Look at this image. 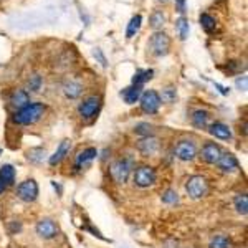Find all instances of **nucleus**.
I'll use <instances>...</instances> for the list:
<instances>
[{"label":"nucleus","instance_id":"34","mask_svg":"<svg viewBox=\"0 0 248 248\" xmlns=\"http://www.w3.org/2000/svg\"><path fill=\"white\" fill-rule=\"evenodd\" d=\"M235 86H237L240 91H247V86H248V79H247V77H238V78H237V81H235Z\"/></svg>","mask_w":248,"mask_h":248},{"label":"nucleus","instance_id":"3","mask_svg":"<svg viewBox=\"0 0 248 248\" xmlns=\"http://www.w3.org/2000/svg\"><path fill=\"white\" fill-rule=\"evenodd\" d=\"M186 190L190 199L199 201V199H202L203 195L209 192V182H207V179L202 177V175H192L186 184Z\"/></svg>","mask_w":248,"mask_h":248},{"label":"nucleus","instance_id":"21","mask_svg":"<svg viewBox=\"0 0 248 248\" xmlns=\"http://www.w3.org/2000/svg\"><path fill=\"white\" fill-rule=\"evenodd\" d=\"M0 177H2V181L5 182V186H14L15 182V169L14 166H10V164H5V166L0 167Z\"/></svg>","mask_w":248,"mask_h":248},{"label":"nucleus","instance_id":"22","mask_svg":"<svg viewBox=\"0 0 248 248\" xmlns=\"http://www.w3.org/2000/svg\"><path fill=\"white\" fill-rule=\"evenodd\" d=\"M153 75H154L153 70H138L136 71V75L133 77V85L142 88V85L147 81V79L153 78Z\"/></svg>","mask_w":248,"mask_h":248},{"label":"nucleus","instance_id":"11","mask_svg":"<svg viewBox=\"0 0 248 248\" xmlns=\"http://www.w3.org/2000/svg\"><path fill=\"white\" fill-rule=\"evenodd\" d=\"M138 149L139 153L146 157L149 155H154L159 151V139L154 138V136H147V138H142L141 141L138 142Z\"/></svg>","mask_w":248,"mask_h":248},{"label":"nucleus","instance_id":"36","mask_svg":"<svg viewBox=\"0 0 248 248\" xmlns=\"http://www.w3.org/2000/svg\"><path fill=\"white\" fill-rule=\"evenodd\" d=\"M175 10L186 14V0H175Z\"/></svg>","mask_w":248,"mask_h":248},{"label":"nucleus","instance_id":"20","mask_svg":"<svg viewBox=\"0 0 248 248\" xmlns=\"http://www.w3.org/2000/svg\"><path fill=\"white\" fill-rule=\"evenodd\" d=\"M209 113H207L205 109H197L194 111V114H192V124H194L195 127H207V124H209Z\"/></svg>","mask_w":248,"mask_h":248},{"label":"nucleus","instance_id":"37","mask_svg":"<svg viewBox=\"0 0 248 248\" xmlns=\"http://www.w3.org/2000/svg\"><path fill=\"white\" fill-rule=\"evenodd\" d=\"M5 189H7L5 182H3V181H2V177H0V195L3 194V190H5Z\"/></svg>","mask_w":248,"mask_h":248},{"label":"nucleus","instance_id":"5","mask_svg":"<svg viewBox=\"0 0 248 248\" xmlns=\"http://www.w3.org/2000/svg\"><path fill=\"white\" fill-rule=\"evenodd\" d=\"M139 101H141V109L144 113L147 114H155L159 111V108H161V98H159V93L154 90H147L141 93V98H139Z\"/></svg>","mask_w":248,"mask_h":248},{"label":"nucleus","instance_id":"9","mask_svg":"<svg viewBox=\"0 0 248 248\" xmlns=\"http://www.w3.org/2000/svg\"><path fill=\"white\" fill-rule=\"evenodd\" d=\"M99 108H101V98H99V96H90V98H86L85 101L79 105L78 113L81 118L90 119L98 113Z\"/></svg>","mask_w":248,"mask_h":248},{"label":"nucleus","instance_id":"15","mask_svg":"<svg viewBox=\"0 0 248 248\" xmlns=\"http://www.w3.org/2000/svg\"><path fill=\"white\" fill-rule=\"evenodd\" d=\"M71 149V141H63L62 144L58 146V149L55 151L53 155H50V159H48V162H50V166H57L63 161V159L66 157V154L70 153Z\"/></svg>","mask_w":248,"mask_h":248},{"label":"nucleus","instance_id":"1","mask_svg":"<svg viewBox=\"0 0 248 248\" xmlns=\"http://www.w3.org/2000/svg\"><path fill=\"white\" fill-rule=\"evenodd\" d=\"M45 109L46 108L42 103H30V105H27L14 114V121L17 124H22V126H30V124H35L42 119V116L45 114Z\"/></svg>","mask_w":248,"mask_h":248},{"label":"nucleus","instance_id":"18","mask_svg":"<svg viewBox=\"0 0 248 248\" xmlns=\"http://www.w3.org/2000/svg\"><path fill=\"white\" fill-rule=\"evenodd\" d=\"M98 155V151L94 149V147H88V149L85 151H81V153L78 154V157H77V169H81V167H85L86 164H90L93 159Z\"/></svg>","mask_w":248,"mask_h":248},{"label":"nucleus","instance_id":"26","mask_svg":"<svg viewBox=\"0 0 248 248\" xmlns=\"http://www.w3.org/2000/svg\"><path fill=\"white\" fill-rule=\"evenodd\" d=\"M175 27H177V31H179V37L181 40H186L189 37V22H187V18L181 17L175 22Z\"/></svg>","mask_w":248,"mask_h":248},{"label":"nucleus","instance_id":"28","mask_svg":"<svg viewBox=\"0 0 248 248\" xmlns=\"http://www.w3.org/2000/svg\"><path fill=\"white\" fill-rule=\"evenodd\" d=\"M235 209L240 215H247L248 214V197L247 195H238L235 199Z\"/></svg>","mask_w":248,"mask_h":248},{"label":"nucleus","instance_id":"4","mask_svg":"<svg viewBox=\"0 0 248 248\" xmlns=\"http://www.w3.org/2000/svg\"><path fill=\"white\" fill-rule=\"evenodd\" d=\"M149 48L155 57H166L170 48V38L164 31H155L149 40Z\"/></svg>","mask_w":248,"mask_h":248},{"label":"nucleus","instance_id":"12","mask_svg":"<svg viewBox=\"0 0 248 248\" xmlns=\"http://www.w3.org/2000/svg\"><path fill=\"white\" fill-rule=\"evenodd\" d=\"M222 155V149L218 144L215 142H205V146L202 147V159L209 164H217V161Z\"/></svg>","mask_w":248,"mask_h":248},{"label":"nucleus","instance_id":"14","mask_svg":"<svg viewBox=\"0 0 248 248\" xmlns=\"http://www.w3.org/2000/svg\"><path fill=\"white\" fill-rule=\"evenodd\" d=\"M10 105L17 109H22L27 105H30V94L29 91L25 90H15L14 93L10 94Z\"/></svg>","mask_w":248,"mask_h":248},{"label":"nucleus","instance_id":"38","mask_svg":"<svg viewBox=\"0 0 248 248\" xmlns=\"http://www.w3.org/2000/svg\"><path fill=\"white\" fill-rule=\"evenodd\" d=\"M162 2H167V0H162Z\"/></svg>","mask_w":248,"mask_h":248},{"label":"nucleus","instance_id":"6","mask_svg":"<svg viewBox=\"0 0 248 248\" xmlns=\"http://www.w3.org/2000/svg\"><path fill=\"white\" fill-rule=\"evenodd\" d=\"M174 153L181 161L189 162V161H194L195 155H197V146H195V142L189 141V139H182V141H179L175 144Z\"/></svg>","mask_w":248,"mask_h":248},{"label":"nucleus","instance_id":"8","mask_svg":"<svg viewBox=\"0 0 248 248\" xmlns=\"http://www.w3.org/2000/svg\"><path fill=\"white\" fill-rule=\"evenodd\" d=\"M17 195L20 201L23 202H35L38 197V184L33 181V179H29V181L22 182L17 187Z\"/></svg>","mask_w":248,"mask_h":248},{"label":"nucleus","instance_id":"27","mask_svg":"<svg viewBox=\"0 0 248 248\" xmlns=\"http://www.w3.org/2000/svg\"><path fill=\"white\" fill-rule=\"evenodd\" d=\"M230 247H232V242L225 235H217V237L212 238V242H210V248H230Z\"/></svg>","mask_w":248,"mask_h":248},{"label":"nucleus","instance_id":"24","mask_svg":"<svg viewBox=\"0 0 248 248\" xmlns=\"http://www.w3.org/2000/svg\"><path fill=\"white\" fill-rule=\"evenodd\" d=\"M199 22H201V27L207 31V33H212V31L215 30V27H217L215 18L212 17V15H209V14H202L201 18H199Z\"/></svg>","mask_w":248,"mask_h":248},{"label":"nucleus","instance_id":"16","mask_svg":"<svg viewBox=\"0 0 248 248\" xmlns=\"http://www.w3.org/2000/svg\"><path fill=\"white\" fill-rule=\"evenodd\" d=\"M63 93H65L66 98L70 99H77L81 96L83 93V85L79 81H75V79H70L63 85Z\"/></svg>","mask_w":248,"mask_h":248},{"label":"nucleus","instance_id":"13","mask_svg":"<svg viewBox=\"0 0 248 248\" xmlns=\"http://www.w3.org/2000/svg\"><path fill=\"white\" fill-rule=\"evenodd\" d=\"M217 166L222 169L223 172H233L238 169V161L233 154L230 153H222L220 159L217 161Z\"/></svg>","mask_w":248,"mask_h":248},{"label":"nucleus","instance_id":"17","mask_svg":"<svg viewBox=\"0 0 248 248\" xmlns=\"http://www.w3.org/2000/svg\"><path fill=\"white\" fill-rule=\"evenodd\" d=\"M209 131H210L212 136H215L217 139H222V141H229V139H232L230 127L225 126L223 123H214Z\"/></svg>","mask_w":248,"mask_h":248},{"label":"nucleus","instance_id":"29","mask_svg":"<svg viewBox=\"0 0 248 248\" xmlns=\"http://www.w3.org/2000/svg\"><path fill=\"white\" fill-rule=\"evenodd\" d=\"M134 131L138 134L144 136V138H147V136L154 134V126H153V124H149V123H141V124H138V126L134 127Z\"/></svg>","mask_w":248,"mask_h":248},{"label":"nucleus","instance_id":"19","mask_svg":"<svg viewBox=\"0 0 248 248\" xmlns=\"http://www.w3.org/2000/svg\"><path fill=\"white\" fill-rule=\"evenodd\" d=\"M121 96L123 99L127 103V105H134L136 101H139V98H141V86H129L126 88V90L121 91Z\"/></svg>","mask_w":248,"mask_h":248},{"label":"nucleus","instance_id":"31","mask_svg":"<svg viewBox=\"0 0 248 248\" xmlns=\"http://www.w3.org/2000/svg\"><path fill=\"white\" fill-rule=\"evenodd\" d=\"M27 85H29L30 91L37 93V91H40V88H42V77H40V75H31L29 78V81H27Z\"/></svg>","mask_w":248,"mask_h":248},{"label":"nucleus","instance_id":"23","mask_svg":"<svg viewBox=\"0 0 248 248\" xmlns=\"http://www.w3.org/2000/svg\"><path fill=\"white\" fill-rule=\"evenodd\" d=\"M141 23H142V17H141V15H134V17L131 18V22L127 23L126 37L127 38H133L134 35L139 31V29H141Z\"/></svg>","mask_w":248,"mask_h":248},{"label":"nucleus","instance_id":"10","mask_svg":"<svg viewBox=\"0 0 248 248\" xmlns=\"http://www.w3.org/2000/svg\"><path fill=\"white\" fill-rule=\"evenodd\" d=\"M58 232H60L58 225L50 218H43L37 223V233L45 240L55 238L58 235Z\"/></svg>","mask_w":248,"mask_h":248},{"label":"nucleus","instance_id":"32","mask_svg":"<svg viewBox=\"0 0 248 248\" xmlns=\"http://www.w3.org/2000/svg\"><path fill=\"white\" fill-rule=\"evenodd\" d=\"M45 149H31L30 153H29V161L30 162H35V164H38V162H42L43 159H45Z\"/></svg>","mask_w":248,"mask_h":248},{"label":"nucleus","instance_id":"33","mask_svg":"<svg viewBox=\"0 0 248 248\" xmlns=\"http://www.w3.org/2000/svg\"><path fill=\"white\" fill-rule=\"evenodd\" d=\"M161 98V101H166V103H174L175 98H177V94H175V90L174 88H166V90L162 91V96H159Z\"/></svg>","mask_w":248,"mask_h":248},{"label":"nucleus","instance_id":"2","mask_svg":"<svg viewBox=\"0 0 248 248\" xmlns=\"http://www.w3.org/2000/svg\"><path fill=\"white\" fill-rule=\"evenodd\" d=\"M133 167H134V161L131 157L118 159V161H114L109 167L111 177H113L114 182H118V184H126L131 175V172H133Z\"/></svg>","mask_w":248,"mask_h":248},{"label":"nucleus","instance_id":"30","mask_svg":"<svg viewBox=\"0 0 248 248\" xmlns=\"http://www.w3.org/2000/svg\"><path fill=\"white\" fill-rule=\"evenodd\" d=\"M162 202L164 203H169V205H174V203L179 202V194L174 189H169L162 194Z\"/></svg>","mask_w":248,"mask_h":248},{"label":"nucleus","instance_id":"35","mask_svg":"<svg viewBox=\"0 0 248 248\" xmlns=\"http://www.w3.org/2000/svg\"><path fill=\"white\" fill-rule=\"evenodd\" d=\"M93 55H94V58H98L99 62H101V65H103V66H106V65H108V63H106V58L103 57V53H101V50H99V48H94Z\"/></svg>","mask_w":248,"mask_h":248},{"label":"nucleus","instance_id":"7","mask_svg":"<svg viewBox=\"0 0 248 248\" xmlns=\"http://www.w3.org/2000/svg\"><path fill=\"white\" fill-rule=\"evenodd\" d=\"M155 182V170L149 166H141L134 172V184L141 189L151 187Z\"/></svg>","mask_w":248,"mask_h":248},{"label":"nucleus","instance_id":"25","mask_svg":"<svg viewBox=\"0 0 248 248\" xmlns=\"http://www.w3.org/2000/svg\"><path fill=\"white\" fill-rule=\"evenodd\" d=\"M164 23H166V15H164L161 10H155L154 14L151 15V27H153L154 30H159L164 27Z\"/></svg>","mask_w":248,"mask_h":248}]
</instances>
